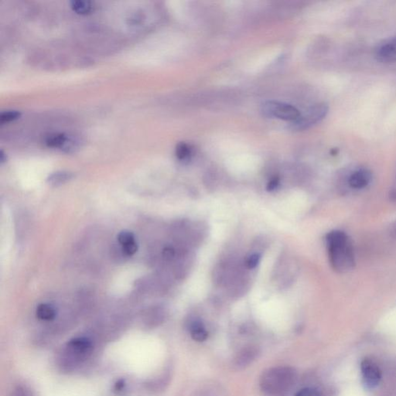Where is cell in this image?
<instances>
[{"label":"cell","instance_id":"6da1fadb","mask_svg":"<svg viewBox=\"0 0 396 396\" xmlns=\"http://www.w3.org/2000/svg\"><path fill=\"white\" fill-rule=\"evenodd\" d=\"M330 262L334 270L346 272L354 266V253L350 239L345 233L333 231L327 235Z\"/></svg>","mask_w":396,"mask_h":396},{"label":"cell","instance_id":"7a4b0ae2","mask_svg":"<svg viewBox=\"0 0 396 396\" xmlns=\"http://www.w3.org/2000/svg\"><path fill=\"white\" fill-rule=\"evenodd\" d=\"M297 374L290 366H276L262 372L259 379L261 390L267 395L284 394L296 383Z\"/></svg>","mask_w":396,"mask_h":396},{"label":"cell","instance_id":"3957f363","mask_svg":"<svg viewBox=\"0 0 396 396\" xmlns=\"http://www.w3.org/2000/svg\"><path fill=\"white\" fill-rule=\"evenodd\" d=\"M328 110L329 108L327 104L320 103L313 105L304 112L300 113V116L295 121L291 122L290 128L296 131L307 130L324 120L328 114Z\"/></svg>","mask_w":396,"mask_h":396},{"label":"cell","instance_id":"277c9868","mask_svg":"<svg viewBox=\"0 0 396 396\" xmlns=\"http://www.w3.org/2000/svg\"><path fill=\"white\" fill-rule=\"evenodd\" d=\"M262 115L267 118H276L286 121H295L300 112L296 107L277 101H267L261 107Z\"/></svg>","mask_w":396,"mask_h":396},{"label":"cell","instance_id":"5b68a950","mask_svg":"<svg viewBox=\"0 0 396 396\" xmlns=\"http://www.w3.org/2000/svg\"><path fill=\"white\" fill-rule=\"evenodd\" d=\"M362 380L365 388L372 389L378 386L381 379V371L376 363L369 359H365L361 363Z\"/></svg>","mask_w":396,"mask_h":396},{"label":"cell","instance_id":"8992f818","mask_svg":"<svg viewBox=\"0 0 396 396\" xmlns=\"http://www.w3.org/2000/svg\"><path fill=\"white\" fill-rule=\"evenodd\" d=\"M78 141L64 133H54L46 139L47 146L54 149H59L65 152H74L78 146Z\"/></svg>","mask_w":396,"mask_h":396},{"label":"cell","instance_id":"52a82bcc","mask_svg":"<svg viewBox=\"0 0 396 396\" xmlns=\"http://www.w3.org/2000/svg\"><path fill=\"white\" fill-rule=\"evenodd\" d=\"M372 173L366 169H360L350 174L348 179L350 187L353 189H363L370 183Z\"/></svg>","mask_w":396,"mask_h":396},{"label":"cell","instance_id":"ba28073f","mask_svg":"<svg viewBox=\"0 0 396 396\" xmlns=\"http://www.w3.org/2000/svg\"><path fill=\"white\" fill-rule=\"evenodd\" d=\"M259 354V350L255 346H247L237 353L234 359V363L239 368L249 366L256 360Z\"/></svg>","mask_w":396,"mask_h":396},{"label":"cell","instance_id":"9c48e42d","mask_svg":"<svg viewBox=\"0 0 396 396\" xmlns=\"http://www.w3.org/2000/svg\"><path fill=\"white\" fill-rule=\"evenodd\" d=\"M377 59L381 62H394L396 61V37L391 41L381 45L376 53Z\"/></svg>","mask_w":396,"mask_h":396},{"label":"cell","instance_id":"30bf717a","mask_svg":"<svg viewBox=\"0 0 396 396\" xmlns=\"http://www.w3.org/2000/svg\"><path fill=\"white\" fill-rule=\"evenodd\" d=\"M67 347L73 352L78 353H87L92 349V344L90 340L86 337H77L71 339L67 344Z\"/></svg>","mask_w":396,"mask_h":396},{"label":"cell","instance_id":"8fae6325","mask_svg":"<svg viewBox=\"0 0 396 396\" xmlns=\"http://www.w3.org/2000/svg\"><path fill=\"white\" fill-rule=\"evenodd\" d=\"M190 336L194 341L197 342H203L208 338V333L205 328V325L199 320H195L192 321L190 324Z\"/></svg>","mask_w":396,"mask_h":396},{"label":"cell","instance_id":"7c38bea8","mask_svg":"<svg viewBox=\"0 0 396 396\" xmlns=\"http://www.w3.org/2000/svg\"><path fill=\"white\" fill-rule=\"evenodd\" d=\"M36 316L41 321H53L56 316L55 309L47 303L39 304L36 308Z\"/></svg>","mask_w":396,"mask_h":396},{"label":"cell","instance_id":"4fadbf2b","mask_svg":"<svg viewBox=\"0 0 396 396\" xmlns=\"http://www.w3.org/2000/svg\"><path fill=\"white\" fill-rule=\"evenodd\" d=\"M70 7L73 11L80 15H87L92 13L93 10V5L92 3L89 1H83V0L72 1L70 3Z\"/></svg>","mask_w":396,"mask_h":396},{"label":"cell","instance_id":"5bb4252c","mask_svg":"<svg viewBox=\"0 0 396 396\" xmlns=\"http://www.w3.org/2000/svg\"><path fill=\"white\" fill-rule=\"evenodd\" d=\"M192 155V149L190 145L186 143H180L176 147V156L182 162H187L190 160Z\"/></svg>","mask_w":396,"mask_h":396},{"label":"cell","instance_id":"9a60e30c","mask_svg":"<svg viewBox=\"0 0 396 396\" xmlns=\"http://www.w3.org/2000/svg\"><path fill=\"white\" fill-rule=\"evenodd\" d=\"M73 175L68 172H57L51 174L48 179V182L51 185H61L62 183L69 181L72 178Z\"/></svg>","mask_w":396,"mask_h":396},{"label":"cell","instance_id":"2e32d148","mask_svg":"<svg viewBox=\"0 0 396 396\" xmlns=\"http://www.w3.org/2000/svg\"><path fill=\"white\" fill-rule=\"evenodd\" d=\"M21 113L19 111L15 110H7V111H3L0 115V123H10V122L14 121L20 118Z\"/></svg>","mask_w":396,"mask_h":396},{"label":"cell","instance_id":"e0dca14e","mask_svg":"<svg viewBox=\"0 0 396 396\" xmlns=\"http://www.w3.org/2000/svg\"><path fill=\"white\" fill-rule=\"evenodd\" d=\"M118 241L122 246H126L130 243L136 242L135 236L133 233L128 231H122L118 235Z\"/></svg>","mask_w":396,"mask_h":396},{"label":"cell","instance_id":"ac0fdd59","mask_svg":"<svg viewBox=\"0 0 396 396\" xmlns=\"http://www.w3.org/2000/svg\"><path fill=\"white\" fill-rule=\"evenodd\" d=\"M261 255L257 252L251 254L248 256L247 259H246V266L249 268V269H252V268H256L259 264V261H260Z\"/></svg>","mask_w":396,"mask_h":396},{"label":"cell","instance_id":"d6986e66","mask_svg":"<svg viewBox=\"0 0 396 396\" xmlns=\"http://www.w3.org/2000/svg\"><path fill=\"white\" fill-rule=\"evenodd\" d=\"M296 396H321L315 388H305L296 393Z\"/></svg>","mask_w":396,"mask_h":396},{"label":"cell","instance_id":"ffe728a7","mask_svg":"<svg viewBox=\"0 0 396 396\" xmlns=\"http://www.w3.org/2000/svg\"><path fill=\"white\" fill-rule=\"evenodd\" d=\"M123 250L127 256H133L138 250L137 243H136V242H133V243L127 245V246H123Z\"/></svg>","mask_w":396,"mask_h":396},{"label":"cell","instance_id":"44dd1931","mask_svg":"<svg viewBox=\"0 0 396 396\" xmlns=\"http://www.w3.org/2000/svg\"><path fill=\"white\" fill-rule=\"evenodd\" d=\"M279 184H280V178L278 177H273L269 180L267 184V190L272 191V190H275L278 187Z\"/></svg>","mask_w":396,"mask_h":396},{"label":"cell","instance_id":"7402d4cb","mask_svg":"<svg viewBox=\"0 0 396 396\" xmlns=\"http://www.w3.org/2000/svg\"><path fill=\"white\" fill-rule=\"evenodd\" d=\"M13 396H30L29 392L23 387H17L13 393Z\"/></svg>","mask_w":396,"mask_h":396},{"label":"cell","instance_id":"603a6c76","mask_svg":"<svg viewBox=\"0 0 396 396\" xmlns=\"http://www.w3.org/2000/svg\"><path fill=\"white\" fill-rule=\"evenodd\" d=\"M174 255H175V252H174V250L172 248H167V249H164V256L166 259H173Z\"/></svg>","mask_w":396,"mask_h":396},{"label":"cell","instance_id":"cb8c5ba5","mask_svg":"<svg viewBox=\"0 0 396 396\" xmlns=\"http://www.w3.org/2000/svg\"><path fill=\"white\" fill-rule=\"evenodd\" d=\"M125 385L124 380L121 379L120 381H117L116 384L115 385V388L116 391H121L123 389V387Z\"/></svg>","mask_w":396,"mask_h":396},{"label":"cell","instance_id":"d4e9b609","mask_svg":"<svg viewBox=\"0 0 396 396\" xmlns=\"http://www.w3.org/2000/svg\"><path fill=\"white\" fill-rule=\"evenodd\" d=\"M391 234L393 237L396 239V221L392 224L391 228Z\"/></svg>","mask_w":396,"mask_h":396}]
</instances>
